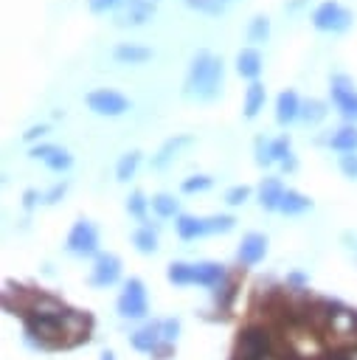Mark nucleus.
<instances>
[{"mask_svg":"<svg viewBox=\"0 0 357 360\" xmlns=\"http://www.w3.org/2000/svg\"><path fill=\"white\" fill-rule=\"evenodd\" d=\"M138 163H141V152H126V155L118 160V166H115V177H118V180H129V177L135 174Z\"/></svg>","mask_w":357,"mask_h":360,"instance_id":"412c9836","label":"nucleus"},{"mask_svg":"<svg viewBox=\"0 0 357 360\" xmlns=\"http://www.w3.org/2000/svg\"><path fill=\"white\" fill-rule=\"evenodd\" d=\"M332 149L337 152H354L357 149V127H340L335 135H332Z\"/></svg>","mask_w":357,"mask_h":360,"instance_id":"f3484780","label":"nucleus"},{"mask_svg":"<svg viewBox=\"0 0 357 360\" xmlns=\"http://www.w3.org/2000/svg\"><path fill=\"white\" fill-rule=\"evenodd\" d=\"M118 276H121V259L112 256V253H98L93 276H90V284L93 287H110V284L118 281Z\"/></svg>","mask_w":357,"mask_h":360,"instance_id":"423d86ee","label":"nucleus"},{"mask_svg":"<svg viewBox=\"0 0 357 360\" xmlns=\"http://www.w3.org/2000/svg\"><path fill=\"white\" fill-rule=\"evenodd\" d=\"M259 200H261V205H264L267 211L278 208V205H281V200H284V188H281V183H278L275 177L264 180V183H261V188H259Z\"/></svg>","mask_w":357,"mask_h":360,"instance_id":"4468645a","label":"nucleus"},{"mask_svg":"<svg viewBox=\"0 0 357 360\" xmlns=\"http://www.w3.org/2000/svg\"><path fill=\"white\" fill-rule=\"evenodd\" d=\"M149 309L146 304V290H143V281L141 278H129L124 284V292L118 298V312L121 318H143Z\"/></svg>","mask_w":357,"mask_h":360,"instance_id":"f03ea898","label":"nucleus"},{"mask_svg":"<svg viewBox=\"0 0 357 360\" xmlns=\"http://www.w3.org/2000/svg\"><path fill=\"white\" fill-rule=\"evenodd\" d=\"M186 6L205 11V14H222V0H186Z\"/></svg>","mask_w":357,"mask_h":360,"instance_id":"7c9ffc66","label":"nucleus"},{"mask_svg":"<svg viewBox=\"0 0 357 360\" xmlns=\"http://www.w3.org/2000/svg\"><path fill=\"white\" fill-rule=\"evenodd\" d=\"M351 93H357L354 90V84H351V79L349 76H332V98L340 104L343 98H349Z\"/></svg>","mask_w":357,"mask_h":360,"instance_id":"393cba45","label":"nucleus"},{"mask_svg":"<svg viewBox=\"0 0 357 360\" xmlns=\"http://www.w3.org/2000/svg\"><path fill=\"white\" fill-rule=\"evenodd\" d=\"M152 208L157 217H174L177 214V200L171 194H157L152 197Z\"/></svg>","mask_w":357,"mask_h":360,"instance_id":"a878e982","label":"nucleus"},{"mask_svg":"<svg viewBox=\"0 0 357 360\" xmlns=\"http://www.w3.org/2000/svg\"><path fill=\"white\" fill-rule=\"evenodd\" d=\"M126 211H129L132 217L143 219V211H146V200H143V194H141V191H132V194H129V200H126Z\"/></svg>","mask_w":357,"mask_h":360,"instance_id":"c756f323","label":"nucleus"},{"mask_svg":"<svg viewBox=\"0 0 357 360\" xmlns=\"http://www.w3.org/2000/svg\"><path fill=\"white\" fill-rule=\"evenodd\" d=\"M155 6H157V0H126L115 20H118V25H141L152 17Z\"/></svg>","mask_w":357,"mask_h":360,"instance_id":"0eeeda50","label":"nucleus"},{"mask_svg":"<svg viewBox=\"0 0 357 360\" xmlns=\"http://www.w3.org/2000/svg\"><path fill=\"white\" fill-rule=\"evenodd\" d=\"M124 0H90V8L93 11H107V8H115V6H121Z\"/></svg>","mask_w":357,"mask_h":360,"instance_id":"4c0bfd02","label":"nucleus"},{"mask_svg":"<svg viewBox=\"0 0 357 360\" xmlns=\"http://www.w3.org/2000/svg\"><path fill=\"white\" fill-rule=\"evenodd\" d=\"M22 197H25V200H22V205H25V208H31V205L37 202V191H25Z\"/></svg>","mask_w":357,"mask_h":360,"instance_id":"a19ab883","label":"nucleus"},{"mask_svg":"<svg viewBox=\"0 0 357 360\" xmlns=\"http://www.w3.org/2000/svg\"><path fill=\"white\" fill-rule=\"evenodd\" d=\"M62 194H65V183H59V186H53V188H51V191L45 194V202H56V200H59Z\"/></svg>","mask_w":357,"mask_h":360,"instance_id":"58836bf2","label":"nucleus"},{"mask_svg":"<svg viewBox=\"0 0 357 360\" xmlns=\"http://www.w3.org/2000/svg\"><path fill=\"white\" fill-rule=\"evenodd\" d=\"M256 160H259L261 166H267V163H270V146H264V141H261V138H256Z\"/></svg>","mask_w":357,"mask_h":360,"instance_id":"e433bc0d","label":"nucleus"},{"mask_svg":"<svg viewBox=\"0 0 357 360\" xmlns=\"http://www.w3.org/2000/svg\"><path fill=\"white\" fill-rule=\"evenodd\" d=\"M233 217H228V214H219V217H208L205 219V231L208 233H225V231H231L233 228Z\"/></svg>","mask_w":357,"mask_h":360,"instance_id":"cd10ccee","label":"nucleus"},{"mask_svg":"<svg viewBox=\"0 0 357 360\" xmlns=\"http://www.w3.org/2000/svg\"><path fill=\"white\" fill-rule=\"evenodd\" d=\"M208 186H211V177L197 174V177H188V180L183 183V191H186V194H194V191H202V188H208Z\"/></svg>","mask_w":357,"mask_h":360,"instance_id":"2f4dec72","label":"nucleus"},{"mask_svg":"<svg viewBox=\"0 0 357 360\" xmlns=\"http://www.w3.org/2000/svg\"><path fill=\"white\" fill-rule=\"evenodd\" d=\"M264 250H267V239L261 236V233H247L245 239H242V245H239V262L242 264H247V267H253V264H259L261 259H264Z\"/></svg>","mask_w":357,"mask_h":360,"instance_id":"1a4fd4ad","label":"nucleus"},{"mask_svg":"<svg viewBox=\"0 0 357 360\" xmlns=\"http://www.w3.org/2000/svg\"><path fill=\"white\" fill-rule=\"evenodd\" d=\"M87 107L93 112H98V115H121V112L129 110V98L121 96L118 90H107L104 87V90L87 93Z\"/></svg>","mask_w":357,"mask_h":360,"instance_id":"20e7f679","label":"nucleus"},{"mask_svg":"<svg viewBox=\"0 0 357 360\" xmlns=\"http://www.w3.org/2000/svg\"><path fill=\"white\" fill-rule=\"evenodd\" d=\"M160 340H163V323H160V321H152V323L141 326V329L129 338L132 349H138V352H155Z\"/></svg>","mask_w":357,"mask_h":360,"instance_id":"9d476101","label":"nucleus"},{"mask_svg":"<svg viewBox=\"0 0 357 360\" xmlns=\"http://www.w3.org/2000/svg\"><path fill=\"white\" fill-rule=\"evenodd\" d=\"M188 141H191L188 135H177V138H169V141H166V143L160 146V152H157V158H155L152 163H155L157 169H163V166H166V163H169V160L174 158V152H177L180 146H186Z\"/></svg>","mask_w":357,"mask_h":360,"instance_id":"a211bd4d","label":"nucleus"},{"mask_svg":"<svg viewBox=\"0 0 357 360\" xmlns=\"http://www.w3.org/2000/svg\"><path fill=\"white\" fill-rule=\"evenodd\" d=\"M101 360H115V354H112V352H110V349H107V352H104V354H101Z\"/></svg>","mask_w":357,"mask_h":360,"instance_id":"79ce46f5","label":"nucleus"},{"mask_svg":"<svg viewBox=\"0 0 357 360\" xmlns=\"http://www.w3.org/2000/svg\"><path fill=\"white\" fill-rule=\"evenodd\" d=\"M337 107H340L343 118H349V121H357V93H351L349 98H343Z\"/></svg>","mask_w":357,"mask_h":360,"instance_id":"72a5a7b5","label":"nucleus"},{"mask_svg":"<svg viewBox=\"0 0 357 360\" xmlns=\"http://www.w3.org/2000/svg\"><path fill=\"white\" fill-rule=\"evenodd\" d=\"M312 22H315V28H320V31H343V28H349V22H351V11L340 8L335 0H326V3H320V6L315 8Z\"/></svg>","mask_w":357,"mask_h":360,"instance_id":"7ed1b4c3","label":"nucleus"},{"mask_svg":"<svg viewBox=\"0 0 357 360\" xmlns=\"http://www.w3.org/2000/svg\"><path fill=\"white\" fill-rule=\"evenodd\" d=\"M177 332H180V321H177V318L163 321V340H166V343H171V340L177 338Z\"/></svg>","mask_w":357,"mask_h":360,"instance_id":"c9c22d12","label":"nucleus"},{"mask_svg":"<svg viewBox=\"0 0 357 360\" xmlns=\"http://www.w3.org/2000/svg\"><path fill=\"white\" fill-rule=\"evenodd\" d=\"M222 3H225V0H222Z\"/></svg>","mask_w":357,"mask_h":360,"instance_id":"37998d69","label":"nucleus"},{"mask_svg":"<svg viewBox=\"0 0 357 360\" xmlns=\"http://www.w3.org/2000/svg\"><path fill=\"white\" fill-rule=\"evenodd\" d=\"M96 245H98L96 228H93L87 219H79V222L70 228V233H67V250H73V253H79V256H90V253L96 250Z\"/></svg>","mask_w":357,"mask_h":360,"instance_id":"39448f33","label":"nucleus"},{"mask_svg":"<svg viewBox=\"0 0 357 360\" xmlns=\"http://www.w3.org/2000/svg\"><path fill=\"white\" fill-rule=\"evenodd\" d=\"M340 169L346 177H357V155L354 152H343L340 155Z\"/></svg>","mask_w":357,"mask_h":360,"instance_id":"473e14b6","label":"nucleus"},{"mask_svg":"<svg viewBox=\"0 0 357 360\" xmlns=\"http://www.w3.org/2000/svg\"><path fill=\"white\" fill-rule=\"evenodd\" d=\"M132 242H135V248H138L141 253H152V250L157 248V236H155L152 228H138V231L132 233Z\"/></svg>","mask_w":357,"mask_h":360,"instance_id":"5701e85b","label":"nucleus"},{"mask_svg":"<svg viewBox=\"0 0 357 360\" xmlns=\"http://www.w3.org/2000/svg\"><path fill=\"white\" fill-rule=\"evenodd\" d=\"M267 146H270V160H287V158H290V141H287V135L275 138V141L267 143Z\"/></svg>","mask_w":357,"mask_h":360,"instance_id":"c85d7f7f","label":"nucleus"},{"mask_svg":"<svg viewBox=\"0 0 357 360\" xmlns=\"http://www.w3.org/2000/svg\"><path fill=\"white\" fill-rule=\"evenodd\" d=\"M309 205H312L309 197H304L301 191H284V200H281L278 211H284V214H304Z\"/></svg>","mask_w":357,"mask_h":360,"instance_id":"6ab92c4d","label":"nucleus"},{"mask_svg":"<svg viewBox=\"0 0 357 360\" xmlns=\"http://www.w3.org/2000/svg\"><path fill=\"white\" fill-rule=\"evenodd\" d=\"M323 115H326V104H323V101H318V98H306V101L301 104V118H304V121L315 124V121H320Z\"/></svg>","mask_w":357,"mask_h":360,"instance_id":"b1692460","label":"nucleus"},{"mask_svg":"<svg viewBox=\"0 0 357 360\" xmlns=\"http://www.w3.org/2000/svg\"><path fill=\"white\" fill-rule=\"evenodd\" d=\"M295 115H301V104H298L295 90L278 93V101H275V118H278V124H290Z\"/></svg>","mask_w":357,"mask_h":360,"instance_id":"f8f14e48","label":"nucleus"},{"mask_svg":"<svg viewBox=\"0 0 357 360\" xmlns=\"http://www.w3.org/2000/svg\"><path fill=\"white\" fill-rule=\"evenodd\" d=\"M247 194H250V188H247V186H233V188L225 194V202L239 205V202H245V200H247Z\"/></svg>","mask_w":357,"mask_h":360,"instance_id":"f704fd0d","label":"nucleus"},{"mask_svg":"<svg viewBox=\"0 0 357 360\" xmlns=\"http://www.w3.org/2000/svg\"><path fill=\"white\" fill-rule=\"evenodd\" d=\"M261 104H264V84L253 82V84L247 87V93H245V115L253 118V115L261 110Z\"/></svg>","mask_w":357,"mask_h":360,"instance_id":"aec40b11","label":"nucleus"},{"mask_svg":"<svg viewBox=\"0 0 357 360\" xmlns=\"http://www.w3.org/2000/svg\"><path fill=\"white\" fill-rule=\"evenodd\" d=\"M169 281L171 284H191V264H183V262H171L169 264Z\"/></svg>","mask_w":357,"mask_h":360,"instance_id":"bb28decb","label":"nucleus"},{"mask_svg":"<svg viewBox=\"0 0 357 360\" xmlns=\"http://www.w3.org/2000/svg\"><path fill=\"white\" fill-rule=\"evenodd\" d=\"M225 278V267L216 262H200L191 264V284H202V287H216Z\"/></svg>","mask_w":357,"mask_h":360,"instance_id":"9b49d317","label":"nucleus"},{"mask_svg":"<svg viewBox=\"0 0 357 360\" xmlns=\"http://www.w3.org/2000/svg\"><path fill=\"white\" fill-rule=\"evenodd\" d=\"M42 132H48V127L45 124H39V127H31L28 132H25V141H34L37 135H42Z\"/></svg>","mask_w":357,"mask_h":360,"instance_id":"ea45409f","label":"nucleus"},{"mask_svg":"<svg viewBox=\"0 0 357 360\" xmlns=\"http://www.w3.org/2000/svg\"><path fill=\"white\" fill-rule=\"evenodd\" d=\"M267 34H270L267 17H264V14H256V17L250 20V25H247V39H250V42H264Z\"/></svg>","mask_w":357,"mask_h":360,"instance_id":"4be33fe9","label":"nucleus"},{"mask_svg":"<svg viewBox=\"0 0 357 360\" xmlns=\"http://www.w3.org/2000/svg\"><path fill=\"white\" fill-rule=\"evenodd\" d=\"M152 56V51L149 48H143V45H132V42H121L118 48H115V59L118 62H146Z\"/></svg>","mask_w":357,"mask_h":360,"instance_id":"dca6fc26","label":"nucleus"},{"mask_svg":"<svg viewBox=\"0 0 357 360\" xmlns=\"http://www.w3.org/2000/svg\"><path fill=\"white\" fill-rule=\"evenodd\" d=\"M222 82V59H214L208 51H200L191 62L188 79H186V93L200 96V98H214Z\"/></svg>","mask_w":357,"mask_h":360,"instance_id":"f257e3e1","label":"nucleus"},{"mask_svg":"<svg viewBox=\"0 0 357 360\" xmlns=\"http://www.w3.org/2000/svg\"><path fill=\"white\" fill-rule=\"evenodd\" d=\"M31 158L45 160V166L53 169V172H65V169H70V163H73V158H70L62 146H51V143L34 146V149H31Z\"/></svg>","mask_w":357,"mask_h":360,"instance_id":"6e6552de","label":"nucleus"},{"mask_svg":"<svg viewBox=\"0 0 357 360\" xmlns=\"http://www.w3.org/2000/svg\"><path fill=\"white\" fill-rule=\"evenodd\" d=\"M236 70H239L245 79H256L259 70H261V56H259V51H253V48L239 51V56H236Z\"/></svg>","mask_w":357,"mask_h":360,"instance_id":"ddd939ff","label":"nucleus"},{"mask_svg":"<svg viewBox=\"0 0 357 360\" xmlns=\"http://www.w3.org/2000/svg\"><path fill=\"white\" fill-rule=\"evenodd\" d=\"M177 233H180V239H197V236L208 233V231H205V219L180 214V217H177Z\"/></svg>","mask_w":357,"mask_h":360,"instance_id":"2eb2a0df","label":"nucleus"}]
</instances>
